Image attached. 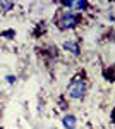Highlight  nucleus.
Instances as JSON below:
<instances>
[{
    "mask_svg": "<svg viewBox=\"0 0 115 129\" xmlns=\"http://www.w3.org/2000/svg\"><path fill=\"white\" fill-rule=\"evenodd\" d=\"M62 5H65L69 9H77V10H84L88 7L86 2H81V0H77V2H62Z\"/></svg>",
    "mask_w": 115,
    "mask_h": 129,
    "instance_id": "nucleus-3",
    "label": "nucleus"
},
{
    "mask_svg": "<svg viewBox=\"0 0 115 129\" xmlns=\"http://www.w3.org/2000/svg\"><path fill=\"white\" fill-rule=\"evenodd\" d=\"M77 22H79V16L72 10H64L57 19V26L60 29H72L76 28Z\"/></svg>",
    "mask_w": 115,
    "mask_h": 129,
    "instance_id": "nucleus-1",
    "label": "nucleus"
},
{
    "mask_svg": "<svg viewBox=\"0 0 115 129\" xmlns=\"http://www.w3.org/2000/svg\"><path fill=\"white\" fill-rule=\"evenodd\" d=\"M64 47L69 50V52H72L74 55H79V47H77V43L74 40H69V41H65L64 43Z\"/></svg>",
    "mask_w": 115,
    "mask_h": 129,
    "instance_id": "nucleus-5",
    "label": "nucleus"
},
{
    "mask_svg": "<svg viewBox=\"0 0 115 129\" xmlns=\"http://www.w3.org/2000/svg\"><path fill=\"white\" fill-rule=\"evenodd\" d=\"M62 122H64V127H65V129H74V127H76V117H74L72 114L65 115Z\"/></svg>",
    "mask_w": 115,
    "mask_h": 129,
    "instance_id": "nucleus-4",
    "label": "nucleus"
},
{
    "mask_svg": "<svg viewBox=\"0 0 115 129\" xmlns=\"http://www.w3.org/2000/svg\"><path fill=\"white\" fill-rule=\"evenodd\" d=\"M14 7V4H10V2H0V10H9Z\"/></svg>",
    "mask_w": 115,
    "mask_h": 129,
    "instance_id": "nucleus-6",
    "label": "nucleus"
},
{
    "mask_svg": "<svg viewBox=\"0 0 115 129\" xmlns=\"http://www.w3.org/2000/svg\"><path fill=\"white\" fill-rule=\"evenodd\" d=\"M113 71H115V66H113Z\"/></svg>",
    "mask_w": 115,
    "mask_h": 129,
    "instance_id": "nucleus-8",
    "label": "nucleus"
},
{
    "mask_svg": "<svg viewBox=\"0 0 115 129\" xmlns=\"http://www.w3.org/2000/svg\"><path fill=\"white\" fill-rule=\"evenodd\" d=\"M7 81H9V83H14V81H16V78H12V76H7Z\"/></svg>",
    "mask_w": 115,
    "mask_h": 129,
    "instance_id": "nucleus-7",
    "label": "nucleus"
},
{
    "mask_svg": "<svg viewBox=\"0 0 115 129\" xmlns=\"http://www.w3.org/2000/svg\"><path fill=\"white\" fill-rule=\"evenodd\" d=\"M84 91H86V83L83 78H74V79L70 81V84H69L67 88V95L69 98H83L84 96Z\"/></svg>",
    "mask_w": 115,
    "mask_h": 129,
    "instance_id": "nucleus-2",
    "label": "nucleus"
}]
</instances>
